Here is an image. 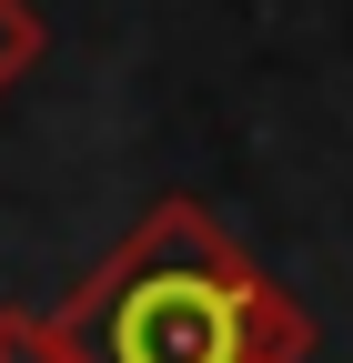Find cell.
Masks as SVG:
<instances>
[{
	"mask_svg": "<svg viewBox=\"0 0 353 363\" xmlns=\"http://www.w3.org/2000/svg\"><path fill=\"white\" fill-rule=\"evenodd\" d=\"M51 333L71 363H303L313 313L262 272L202 202H152L91 262Z\"/></svg>",
	"mask_w": 353,
	"mask_h": 363,
	"instance_id": "cell-1",
	"label": "cell"
},
{
	"mask_svg": "<svg viewBox=\"0 0 353 363\" xmlns=\"http://www.w3.org/2000/svg\"><path fill=\"white\" fill-rule=\"evenodd\" d=\"M30 61H40V11L30 0H0V91H21Z\"/></svg>",
	"mask_w": 353,
	"mask_h": 363,
	"instance_id": "cell-2",
	"label": "cell"
},
{
	"mask_svg": "<svg viewBox=\"0 0 353 363\" xmlns=\"http://www.w3.org/2000/svg\"><path fill=\"white\" fill-rule=\"evenodd\" d=\"M0 363H71L51 313H0Z\"/></svg>",
	"mask_w": 353,
	"mask_h": 363,
	"instance_id": "cell-3",
	"label": "cell"
}]
</instances>
